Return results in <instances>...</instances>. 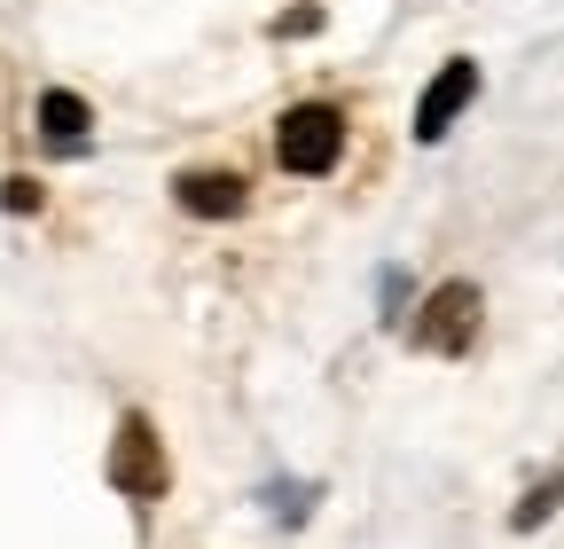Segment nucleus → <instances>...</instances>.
<instances>
[{
	"label": "nucleus",
	"mask_w": 564,
	"mask_h": 549,
	"mask_svg": "<svg viewBox=\"0 0 564 549\" xmlns=\"http://www.w3.org/2000/svg\"><path fill=\"white\" fill-rule=\"evenodd\" d=\"M0 204H9V213H40V181H0Z\"/></svg>",
	"instance_id": "nucleus-9"
},
{
	"label": "nucleus",
	"mask_w": 564,
	"mask_h": 549,
	"mask_svg": "<svg viewBox=\"0 0 564 549\" xmlns=\"http://www.w3.org/2000/svg\"><path fill=\"white\" fill-rule=\"evenodd\" d=\"M556 503H564V471H549V478H533V495H525V503L510 510V526H518V534H533L541 518H556Z\"/></svg>",
	"instance_id": "nucleus-7"
},
{
	"label": "nucleus",
	"mask_w": 564,
	"mask_h": 549,
	"mask_svg": "<svg viewBox=\"0 0 564 549\" xmlns=\"http://www.w3.org/2000/svg\"><path fill=\"white\" fill-rule=\"evenodd\" d=\"M478 103V63L470 55H447L440 63V79L415 95V142H447V126Z\"/></svg>",
	"instance_id": "nucleus-4"
},
{
	"label": "nucleus",
	"mask_w": 564,
	"mask_h": 549,
	"mask_svg": "<svg viewBox=\"0 0 564 549\" xmlns=\"http://www.w3.org/2000/svg\"><path fill=\"white\" fill-rule=\"evenodd\" d=\"M110 487L126 495V503H165V487H173V455H165V440H158V424L141 417H118V440H110Z\"/></svg>",
	"instance_id": "nucleus-2"
},
{
	"label": "nucleus",
	"mask_w": 564,
	"mask_h": 549,
	"mask_svg": "<svg viewBox=\"0 0 564 549\" xmlns=\"http://www.w3.org/2000/svg\"><path fill=\"white\" fill-rule=\"evenodd\" d=\"M337 158H345V110H337V103L282 110V126H274V165H282V173L322 181V173H337Z\"/></svg>",
	"instance_id": "nucleus-1"
},
{
	"label": "nucleus",
	"mask_w": 564,
	"mask_h": 549,
	"mask_svg": "<svg viewBox=\"0 0 564 549\" xmlns=\"http://www.w3.org/2000/svg\"><path fill=\"white\" fill-rule=\"evenodd\" d=\"M306 510H314V487H274V518L282 526H299Z\"/></svg>",
	"instance_id": "nucleus-8"
},
{
	"label": "nucleus",
	"mask_w": 564,
	"mask_h": 549,
	"mask_svg": "<svg viewBox=\"0 0 564 549\" xmlns=\"http://www.w3.org/2000/svg\"><path fill=\"white\" fill-rule=\"evenodd\" d=\"M87 133H95V103L87 95H70V87L40 95V142L47 150H87Z\"/></svg>",
	"instance_id": "nucleus-6"
},
{
	"label": "nucleus",
	"mask_w": 564,
	"mask_h": 549,
	"mask_svg": "<svg viewBox=\"0 0 564 549\" xmlns=\"http://www.w3.org/2000/svg\"><path fill=\"white\" fill-rule=\"evenodd\" d=\"M478 322H486V299H478V283H440V291H423V306H415V322H408V337L423 354H470V337H478Z\"/></svg>",
	"instance_id": "nucleus-3"
},
{
	"label": "nucleus",
	"mask_w": 564,
	"mask_h": 549,
	"mask_svg": "<svg viewBox=\"0 0 564 549\" xmlns=\"http://www.w3.org/2000/svg\"><path fill=\"white\" fill-rule=\"evenodd\" d=\"M173 204L196 220H236L251 204V181L243 173H173Z\"/></svg>",
	"instance_id": "nucleus-5"
}]
</instances>
